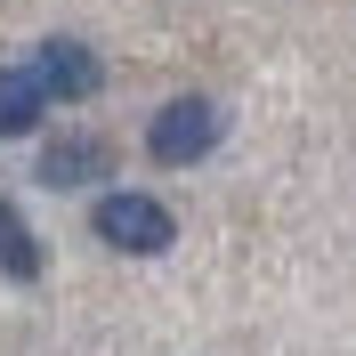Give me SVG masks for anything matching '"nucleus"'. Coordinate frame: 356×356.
Here are the masks:
<instances>
[{"label": "nucleus", "mask_w": 356, "mask_h": 356, "mask_svg": "<svg viewBox=\"0 0 356 356\" xmlns=\"http://www.w3.org/2000/svg\"><path fill=\"white\" fill-rule=\"evenodd\" d=\"M89 227H97V243L130 251V259H154V251H170V243H178V219L162 211L154 195H130V186H113V195H97Z\"/></svg>", "instance_id": "1"}, {"label": "nucleus", "mask_w": 356, "mask_h": 356, "mask_svg": "<svg viewBox=\"0 0 356 356\" xmlns=\"http://www.w3.org/2000/svg\"><path fill=\"white\" fill-rule=\"evenodd\" d=\"M211 146H219V106H211V97H170V106L146 122V154L170 162V170L202 162Z\"/></svg>", "instance_id": "2"}, {"label": "nucleus", "mask_w": 356, "mask_h": 356, "mask_svg": "<svg viewBox=\"0 0 356 356\" xmlns=\"http://www.w3.org/2000/svg\"><path fill=\"white\" fill-rule=\"evenodd\" d=\"M33 81H41L57 106H81V97L106 89V65H97V49H89V41H65V33H57V41L33 49Z\"/></svg>", "instance_id": "3"}, {"label": "nucleus", "mask_w": 356, "mask_h": 356, "mask_svg": "<svg viewBox=\"0 0 356 356\" xmlns=\"http://www.w3.org/2000/svg\"><path fill=\"white\" fill-rule=\"evenodd\" d=\"M106 170H113L106 138H57V146L41 154V186H57V195H65V186H97Z\"/></svg>", "instance_id": "4"}, {"label": "nucleus", "mask_w": 356, "mask_h": 356, "mask_svg": "<svg viewBox=\"0 0 356 356\" xmlns=\"http://www.w3.org/2000/svg\"><path fill=\"white\" fill-rule=\"evenodd\" d=\"M41 106H49V89L33 81V65H0V138L41 130Z\"/></svg>", "instance_id": "5"}, {"label": "nucleus", "mask_w": 356, "mask_h": 356, "mask_svg": "<svg viewBox=\"0 0 356 356\" xmlns=\"http://www.w3.org/2000/svg\"><path fill=\"white\" fill-rule=\"evenodd\" d=\"M0 275H17V284L41 275V243H33V227L17 219V202H0Z\"/></svg>", "instance_id": "6"}]
</instances>
